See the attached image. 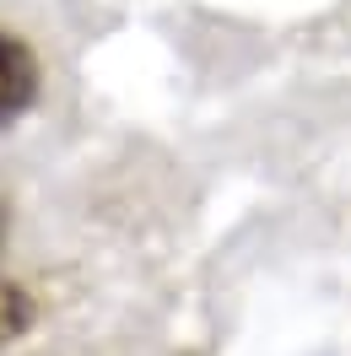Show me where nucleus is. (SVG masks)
Returning a JSON list of instances; mask_svg holds the SVG:
<instances>
[{
  "mask_svg": "<svg viewBox=\"0 0 351 356\" xmlns=\"http://www.w3.org/2000/svg\"><path fill=\"white\" fill-rule=\"evenodd\" d=\"M0 238H6V205H0Z\"/></svg>",
  "mask_w": 351,
  "mask_h": 356,
  "instance_id": "nucleus-3",
  "label": "nucleus"
},
{
  "mask_svg": "<svg viewBox=\"0 0 351 356\" xmlns=\"http://www.w3.org/2000/svg\"><path fill=\"white\" fill-rule=\"evenodd\" d=\"M27 330H33V297L17 281H0V346L22 340Z\"/></svg>",
  "mask_w": 351,
  "mask_h": 356,
  "instance_id": "nucleus-2",
  "label": "nucleus"
},
{
  "mask_svg": "<svg viewBox=\"0 0 351 356\" xmlns=\"http://www.w3.org/2000/svg\"><path fill=\"white\" fill-rule=\"evenodd\" d=\"M33 92H38V60H33V49L22 38H11V33H0V124L22 113L33 103Z\"/></svg>",
  "mask_w": 351,
  "mask_h": 356,
  "instance_id": "nucleus-1",
  "label": "nucleus"
}]
</instances>
